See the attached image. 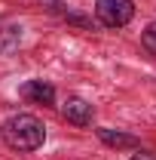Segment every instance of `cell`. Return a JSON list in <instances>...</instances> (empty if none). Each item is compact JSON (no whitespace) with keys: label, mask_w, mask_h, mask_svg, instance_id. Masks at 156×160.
Segmentation results:
<instances>
[{"label":"cell","mask_w":156,"mask_h":160,"mask_svg":"<svg viewBox=\"0 0 156 160\" xmlns=\"http://www.w3.org/2000/svg\"><path fill=\"white\" fill-rule=\"evenodd\" d=\"M141 43H144V49L156 56V22H150L147 28H144V34H141Z\"/></svg>","instance_id":"6"},{"label":"cell","mask_w":156,"mask_h":160,"mask_svg":"<svg viewBox=\"0 0 156 160\" xmlns=\"http://www.w3.org/2000/svg\"><path fill=\"white\" fill-rule=\"evenodd\" d=\"M19 96L31 105H43V108H52L55 105V86L49 80H25L19 86Z\"/></svg>","instance_id":"4"},{"label":"cell","mask_w":156,"mask_h":160,"mask_svg":"<svg viewBox=\"0 0 156 160\" xmlns=\"http://www.w3.org/2000/svg\"><path fill=\"white\" fill-rule=\"evenodd\" d=\"M95 19L104 28H126L135 19L132 0H95Z\"/></svg>","instance_id":"2"},{"label":"cell","mask_w":156,"mask_h":160,"mask_svg":"<svg viewBox=\"0 0 156 160\" xmlns=\"http://www.w3.org/2000/svg\"><path fill=\"white\" fill-rule=\"evenodd\" d=\"M95 132H98V139L104 142V145H110V148H138V145H141L135 136H122V132H113V129H107V126H101Z\"/></svg>","instance_id":"5"},{"label":"cell","mask_w":156,"mask_h":160,"mask_svg":"<svg viewBox=\"0 0 156 160\" xmlns=\"http://www.w3.org/2000/svg\"><path fill=\"white\" fill-rule=\"evenodd\" d=\"M61 117L67 123H74V126H92L95 108H92V102L80 99V96H67L64 105H61Z\"/></svg>","instance_id":"3"},{"label":"cell","mask_w":156,"mask_h":160,"mask_svg":"<svg viewBox=\"0 0 156 160\" xmlns=\"http://www.w3.org/2000/svg\"><path fill=\"white\" fill-rule=\"evenodd\" d=\"M0 136L12 151H37L46 142V126L34 114H12V117L3 120Z\"/></svg>","instance_id":"1"},{"label":"cell","mask_w":156,"mask_h":160,"mask_svg":"<svg viewBox=\"0 0 156 160\" xmlns=\"http://www.w3.org/2000/svg\"><path fill=\"white\" fill-rule=\"evenodd\" d=\"M129 160H156V154H150V151H138V154H132Z\"/></svg>","instance_id":"7"}]
</instances>
